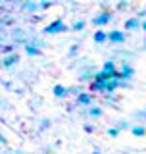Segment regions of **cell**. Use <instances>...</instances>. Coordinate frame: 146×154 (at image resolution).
<instances>
[{"instance_id":"obj_1","label":"cell","mask_w":146,"mask_h":154,"mask_svg":"<svg viewBox=\"0 0 146 154\" xmlns=\"http://www.w3.org/2000/svg\"><path fill=\"white\" fill-rule=\"evenodd\" d=\"M102 71H104V73L108 75V79H121L117 66H115V62H111V60L104 62V66H102Z\"/></svg>"},{"instance_id":"obj_2","label":"cell","mask_w":146,"mask_h":154,"mask_svg":"<svg viewBox=\"0 0 146 154\" xmlns=\"http://www.w3.org/2000/svg\"><path fill=\"white\" fill-rule=\"evenodd\" d=\"M62 31H67L65 25H64V21H62V17L54 19L52 23H48V25L44 27V33H46V35H56V33H62Z\"/></svg>"},{"instance_id":"obj_3","label":"cell","mask_w":146,"mask_h":154,"mask_svg":"<svg viewBox=\"0 0 146 154\" xmlns=\"http://www.w3.org/2000/svg\"><path fill=\"white\" fill-rule=\"evenodd\" d=\"M110 19H111V14L110 12H102V14H98V16L92 17V23L98 25V27H102V25H106V23H110Z\"/></svg>"},{"instance_id":"obj_4","label":"cell","mask_w":146,"mask_h":154,"mask_svg":"<svg viewBox=\"0 0 146 154\" xmlns=\"http://www.w3.org/2000/svg\"><path fill=\"white\" fill-rule=\"evenodd\" d=\"M133 73H135V69L131 67L129 64H121L119 66V75H121V81H127V79H131L133 77Z\"/></svg>"},{"instance_id":"obj_5","label":"cell","mask_w":146,"mask_h":154,"mask_svg":"<svg viewBox=\"0 0 146 154\" xmlns=\"http://www.w3.org/2000/svg\"><path fill=\"white\" fill-rule=\"evenodd\" d=\"M19 62V56L16 54V52H12V54H6L2 58V66L4 67H12V66H16Z\"/></svg>"},{"instance_id":"obj_6","label":"cell","mask_w":146,"mask_h":154,"mask_svg":"<svg viewBox=\"0 0 146 154\" xmlns=\"http://www.w3.org/2000/svg\"><path fill=\"white\" fill-rule=\"evenodd\" d=\"M108 41L121 45V42H125V33H121V31H110L108 33Z\"/></svg>"},{"instance_id":"obj_7","label":"cell","mask_w":146,"mask_h":154,"mask_svg":"<svg viewBox=\"0 0 146 154\" xmlns=\"http://www.w3.org/2000/svg\"><path fill=\"white\" fill-rule=\"evenodd\" d=\"M117 87H123V81L121 79H110V81H106V93H114Z\"/></svg>"},{"instance_id":"obj_8","label":"cell","mask_w":146,"mask_h":154,"mask_svg":"<svg viewBox=\"0 0 146 154\" xmlns=\"http://www.w3.org/2000/svg\"><path fill=\"white\" fill-rule=\"evenodd\" d=\"M52 93H54V96H56V98H65V96L69 94V89H65L64 85H54Z\"/></svg>"},{"instance_id":"obj_9","label":"cell","mask_w":146,"mask_h":154,"mask_svg":"<svg viewBox=\"0 0 146 154\" xmlns=\"http://www.w3.org/2000/svg\"><path fill=\"white\" fill-rule=\"evenodd\" d=\"M140 25H142V21H140L138 17H131V19L125 21V29H127V31H135V29H138Z\"/></svg>"},{"instance_id":"obj_10","label":"cell","mask_w":146,"mask_h":154,"mask_svg":"<svg viewBox=\"0 0 146 154\" xmlns=\"http://www.w3.org/2000/svg\"><path fill=\"white\" fill-rule=\"evenodd\" d=\"M21 8L27 10V12H37L38 8H42V4H38L37 0H25V4H23Z\"/></svg>"},{"instance_id":"obj_11","label":"cell","mask_w":146,"mask_h":154,"mask_svg":"<svg viewBox=\"0 0 146 154\" xmlns=\"http://www.w3.org/2000/svg\"><path fill=\"white\" fill-rule=\"evenodd\" d=\"M77 102H79L81 106H89L92 102V96L89 93H79V94H77Z\"/></svg>"},{"instance_id":"obj_12","label":"cell","mask_w":146,"mask_h":154,"mask_svg":"<svg viewBox=\"0 0 146 154\" xmlns=\"http://www.w3.org/2000/svg\"><path fill=\"white\" fill-rule=\"evenodd\" d=\"M131 133H133L135 137H144V135H146V127H144V125H135V127H131Z\"/></svg>"},{"instance_id":"obj_13","label":"cell","mask_w":146,"mask_h":154,"mask_svg":"<svg viewBox=\"0 0 146 154\" xmlns=\"http://www.w3.org/2000/svg\"><path fill=\"white\" fill-rule=\"evenodd\" d=\"M92 38H94V42H104V41H108V33L106 31H96L94 35H92Z\"/></svg>"},{"instance_id":"obj_14","label":"cell","mask_w":146,"mask_h":154,"mask_svg":"<svg viewBox=\"0 0 146 154\" xmlns=\"http://www.w3.org/2000/svg\"><path fill=\"white\" fill-rule=\"evenodd\" d=\"M25 54H29V56H38V54H41V50H38L37 46H33V45H25Z\"/></svg>"},{"instance_id":"obj_15","label":"cell","mask_w":146,"mask_h":154,"mask_svg":"<svg viewBox=\"0 0 146 154\" xmlns=\"http://www.w3.org/2000/svg\"><path fill=\"white\" fill-rule=\"evenodd\" d=\"M89 116H92V118H100V116H102V108H98V106L90 108L89 110Z\"/></svg>"},{"instance_id":"obj_16","label":"cell","mask_w":146,"mask_h":154,"mask_svg":"<svg viewBox=\"0 0 146 154\" xmlns=\"http://www.w3.org/2000/svg\"><path fill=\"white\" fill-rule=\"evenodd\" d=\"M83 27H85V21H83V19H79V21H75V23H73V31H81V29Z\"/></svg>"},{"instance_id":"obj_17","label":"cell","mask_w":146,"mask_h":154,"mask_svg":"<svg viewBox=\"0 0 146 154\" xmlns=\"http://www.w3.org/2000/svg\"><path fill=\"white\" fill-rule=\"evenodd\" d=\"M12 52H14V46L12 45H4L2 46V54L4 56H6V54H12Z\"/></svg>"},{"instance_id":"obj_18","label":"cell","mask_w":146,"mask_h":154,"mask_svg":"<svg viewBox=\"0 0 146 154\" xmlns=\"http://www.w3.org/2000/svg\"><path fill=\"white\" fill-rule=\"evenodd\" d=\"M108 135H110V137H117V135H119V127H110Z\"/></svg>"},{"instance_id":"obj_19","label":"cell","mask_w":146,"mask_h":154,"mask_svg":"<svg viewBox=\"0 0 146 154\" xmlns=\"http://www.w3.org/2000/svg\"><path fill=\"white\" fill-rule=\"evenodd\" d=\"M77 50H79V48H77V45H73V46H71V50H69V56H75V54H77Z\"/></svg>"},{"instance_id":"obj_20","label":"cell","mask_w":146,"mask_h":154,"mask_svg":"<svg viewBox=\"0 0 146 154\" xmlns=\"http://www.w3.org/2000/svg\"><path fill=\"white\" fill-rule=\"evenodd\" d=\"M85 131L87 133H92V131H94V127H92V125H85Z\"/></svg>"},{"instance_id":"obj_21","label":"cell","mask_w":146,"mask_h":154,"mask_svg":"<svg viewBox=\"0 0 146 154\" xmlns=\"http://www.w3.org/2000/svg\"><path fill=\"white\" fill-rule=\"evenodd\" d=\"M127 127H129L127 122H121V123H119V129H127Z\"/></svg>"},{"instance_id":"obj_22","label":"cell","mask_w":146,"mask_h":154,"mask_svg":"<svg viewBox=\"0 0 146 154\" xmlns=\"http://www.w3.org/2000/svg\"><path fill=\"white\" fill-rule=\"evenodd\" d=\"M140 27H142L144 31H146V19H142V25H140Z\"/></svg>"},{"instance_id":"obj_23","label":"cell","mask_w":146,"mask_h":154,"mask_svg":"<svg viewBox=\"0 0 146 154\" xmlns=\"http://www.w3.org/2000/svg\"><path fill=\"white\" fill-rule=\"evenodd\" d=\"M92 154H102V152L98 150V148H94V150H92Z\"/></svg>"},{"instance_id":"obj_24","label":"cell","mask_w":146,"mask_h":154,"mask_svg":"<svg viewBox=\"0 0 146 154\" xmlns=\"http://www.w3.org/2000/svg\"><path fill=\"white\" fill-rule=\"evenodd\" d=\"M138 116H140V118H144V119H146V112H140Z\"/></svg>"}]
</instances>
